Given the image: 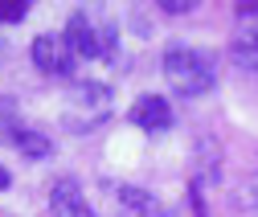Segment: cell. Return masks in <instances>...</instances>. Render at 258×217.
Returning <instances> with one entry per match:
<instances>
[{"label": "cell", "mask_w": 258, "mask_h": 217, "mask_svg": "<svg viewBox=\"0 0 258 217\" xmlns=\"http://www.w3.org/2000/svg\"><path fill=\"white\" fill-rule=\"evenodd\" d=\"M21 127V115H17V99L13 95H0V143H9V135Z\"/></svg>", "instance_id": "11"}, {"label": "cell", "mask_w": 258, "mask_h": 217, "mask_svg": "<svg viewBox=\"0 0 258 217\" xmlns=\"http://www.w3.org/2000/svg\"><path fill=\"white\" fill-rule=\"evenodd\" d=\"M246 201H250V205H258V180H254L250 189H246Z\"/></svg>", "instance_id": "16"}, {"label": "cell", "mask_w": 258, "mask_h": 217, "mask_svg": "<svg viewBox=\"0 0 258 217\" xmlns=\"http://www.w3.org/2000/svg\"><path fill=\"white\" fill-rule=\"evenodd\" d=\"M29 57H33V66L41 70V74H49V78H74V61H78V53L70 49V41H66V33H37L33 37V45H29Z\"/></svg>", "instance_id": "4"}, {"label": "cell", "mask_w": 258, "mask_h": 217, "mask_svg": "<svg viewBox=\"0 0 258 217\" xmlns=\"http://www.w3.org/2000/svg\"><path fill=\"white\" fill-rule=\"evenodd\" d=\"M66 41L78 57H107L115 49V21L94 5V9H78L66 21Z\"/></svg>", "instance_id": "3"}, {"label": "cell", "mask_w": 258, "mask_h": 217, "mask_svg": "<svg viewBox=\"0 0 258 217\" xmlns=\"http://www.w3.org/2000/svg\"><path fill=\"white\" fill-rule=\"evenodd\" d=\"M127 123H136L140 131H168L172 127V103L164 95H140L127 107Z\"/></svg>", "instance_id": "5"}, {"label": "cell", "mask_w": 258, "mask_h": 217, "mask_svg": "<svg viewBox=\"0 0 258 217\" xmlns=\"http://www.w3.org/2000/svg\"><path fill=\"white\" fill-rule=\"evenodd\" d=\"M164 78L172 82L176 95L184 99H201L213 90L217 82V66H213V53L197 49V45H184V41H172L164 49Z\"/></svg>", "instance_id": "2"}, {"label": "cell", "mask_w": 258, "mask_h": 217, "mask_svg": "<svg viewBox=\"0 0 258 217\" xmlns=\"http://www.w3.org/2000/svg\"><path fill=\"white\" fill-rule=\"evenodd\" d=\"M115 197H119V205H123L127 213H144V217L160 213V201H156V193L140 189V184H123V189H119Z\"/></svg>", "instance_id": "9"}, {"label": "cell", "mask_w": 258, "mask_h": 217, "mask_svg": "<svg viewBox=\"0 0 258 217\" xmlns=\"http://www.w3.org/2000/svg\"><path fill=\"white\" fill-rule=\"evenodd\" d=\"M234 13H238L242 21H254V17H258V0H234Z\"/></svg>", "instance_id": "14"}, {"label": "cell", "mask_w": 258, "mask_h": 217, "mask_svg": "<svg viewBox=\"0 0 258 217\" xmlns=\"http://www.w3.org/2000/svg\"><path fill=\"white\" fill-rule=\"evenodd\" d=\"M49 209L61 217H90V201L82 193V184L74 176H61L53 189H49Z\"/></svg>", "instance_id": "6"}, {"label": "cell", "mask_w": 258, "mask_h": 217, "mask_svg": "<svg viewBox=\"0 0 258 217\" xmlns=\"http://www.w3.org/2000/svg\"><path fill=\"white\" fill-rule=\"evenodd\" d=\"M217 176H221V160H217L213 143L201 139V148H197V184H213Z\"/></svg>", "instance_id": "10"}, {"label": "cell", "mask_w": 258, "mask_h": 217, "mask_svg": "<svg viewBox=\"0 0 258 217\" xmlns=\"http://www.w3.org/2000/svg\"><path fill=\"white\" fill-rule=\"evenodd\" d=\"M115 111V95L107 82H90V78H74L66 90V103H61V127L86 135L94 127H103Z\"/></svg>", "instance_id": "1"}, {"label": "cell", "mask_w": 258, "mask_h": 217, "mask_svg": "<svg viewBox=\"0 0 258 217\" xmlns=\"http://www.w3.org/2000/svg\"><path fill=\"white\" fill-rule=\"evenodd\" d=\"M160 5V13H168V17H184V13H192L201 5V0H156Z\"/></svg>", "instance_id": "13"}, {"label": "cell", "mask_w": 258, "mask_h": 217, "mask_svg": "<svg viewBox=\"0 0 258 217\" xmlns=\"http://www.w3.org/2000/svg\"><path fill=\"white\" fill-rule=\"evenodd\" d=\"M9 184H13V172H9L5 164H0V193H5V189H9Z\"/></svg>", "instance_id": "15"}, {"label": "cell", "mask_w": 258, "mask_h": 217, "mask_svg": "<svg viewBox=\"0 0 258 217\" xmlns=\"http://www.w3.org/2000/svg\"><path fill=\"white\" fill-rule=\"evenodd\" d=\"M230 61L242 74H258V25L254 21H246L230 37Z\"/></svg>", "instance_id": "7"}, {"label": "cell", "mask_w": 258, "mask_h": 217, "mask_svg": "<svg viewBox=\"0 0 258 217\" xmlns=\"http://www.w3.org/2000/svg\"><path fill=\"white\" fill-rule=\"evenodd\" d=\"M25 13H29V0H0V25L25 21Z\"/></svg>", "instance_id": "12"}, {"label": "cell", "mask_w": 258, "mask_h": 217, "mask_svg": "<svg viewBox=\"0 0 258 217\" xmlns=\"http://www.w3.org/2000/svg\"><path fill=\"white\" fill-rule=\"evenodd\" d=\"M9 148H17V156H25V160H45L49 152H53L49 135L33 131V127H17V131L9 135Z\"/></svg>", "instance_id": "8"}]
</instances>
